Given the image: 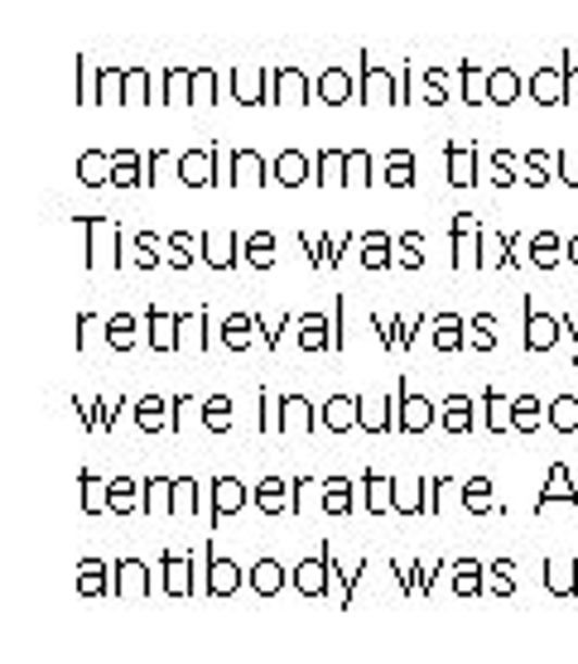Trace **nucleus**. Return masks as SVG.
I'll list each match as a JSON object with an SVG mask.
<instances>
[]
</instances>
